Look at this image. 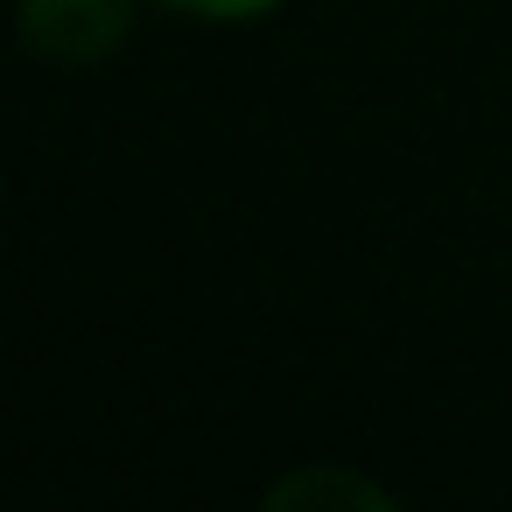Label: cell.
<instances>
[{"label": "cell", "instance_id": "obj_1", "mask_svg": "<svg viewBox=\"0 0 512 512\" xmlns=\"http://www.w3.org/2000/svg\"><path fill=\"white\" fill-rule=\"evenodd\" d=\"M134 8L141 0H22L15 15H22V43L43 64L85 71V64H106L127 43Z\"/></svg>", "mask_w": 512, "mask_h": 512}, {"label": "cell", "instance_id": "obj_2", "mask_svg": "<svg viewBox=\"0 0 512 512\" xmlns=\"http://www.w3.org/2000/svg\"><path fill=\"white\" fill-rule=\"evenodd\" d=\"M169 15H183V22H211V29H246V22H267V15H281L288 0H162Z\"/></svg>", "mask_w": 512, "mask_h": 512}, {"label": "cell", "instance_id": "obj_3", "mask_svg": "<svg viewBox=\"0 0 512 512\" xmlns=\"http://www.w3.org/2000/svg\"><path fill=\"white\" fill-rule=\"evenodd\" d=\"M309 491H344V498H372V505H386V491H379V484L344 477V470H295V477L267 484V505H295V498H309Z\"/></svg>", "mask_w": 512, "mask_h": 512}]
</instances>
